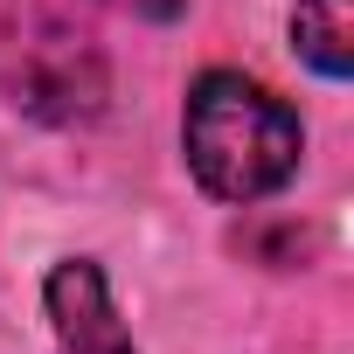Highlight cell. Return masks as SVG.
<instances>
[{"label":"cell","mask_w":354,"mask_h":354,"mask_svg":"<svg viewBox=\"0 0 354 354\" xmlns=\"http://www.w3.org/2000/svg\"><path fill=\"white\" fill-rule=\"evenodd\" d=\"M181 146H188L195 181H202L216 202H264V195H278L292 174H299L306 125H299V111H292L278 91H264L257 77H243V70H209V77H195V91H188Z\"/></svg>","instance_id":"6da1fadb"},{"label":"cell","mask_w":354,"mask_h":354,"mask_svg":"<svg viewBox=\"0 0 354 354\" xmlns=\"http://www.w3.org/2000/svg\"><path fill=\"white\" fill-rule=\"evenodd\" d=\"M0 91L49 125H77V118H97L104 104V56L91 49V35L49 15H28L0 42Z\"/></svg>","instance_id":"7a4b0ae2"},{"label":"cell","mask_w":354,"mask_h":354,"mask_svg":"<svg viewBox=\"0 0 354 354\" xmlns=\"http://www.w3.org/2000/svg\"><path fill=\"white\" fill-rule=\"evenodd\" d=\"M42 306H49V326H56V354H139L132 333L118 326L111 285L91 257H63L42 285Z\"/></svg>","instance_id":"3957f363"},{"label":"cell","mask_w":354,"mask_h":354,"mask_svg":"<svg viewBox=\"0 0 354 354\" xmlns=\"http://www.w3.org/2000/svg\"><path fill=\"white\" fill-rule=\"evenodd\" d=\"M292 42L319 77H347L354 70V0H299L292 8Z\"/></svg>","instance_id":"277c9868"},{"label":"cell","mask_w":354,"mask_h":354,"mask_svg":"<svg viewBox=\"0 0 354 354\" xmlns=\"http://www.w3.org/2000/svg\"><path fill=\"white\" fill-rule=\"evenodd\" d=\"M125 8H132V15H146V21H174L188 0H125Z\"/></svg>","instance_id":"5b68a950"}]
</instances>
